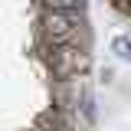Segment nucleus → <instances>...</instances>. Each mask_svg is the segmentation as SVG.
Wrapping results in <instances>:
<instances>
[{
	"instance_id": "f257e3e1",
	"label": "nucleus",
	"mask_w": 131,
	"mask_h": 131,
	"mask_svg": "<svg viewBox=\"0 0 131 131\" xmlns=\"http://www.w3.org/2000/svg\"><path fill=\"white\" fill-rule=\"evenodd\" d=\"M46 56V66H49V75L59 82V79H75L82 75L85 69H89V52L85 46H75V43H69V46H52L43 52Z\"/></svg>"
},
{
	"instance_id": "f03ea898",
	"label": "nucleus",
	"mask_w": 131,
	"mask_h": 131,
	"mask_svg": "<svg viewBox=\"0 0 131 131\" xmlns=\"http://www.w3.org/2000/svg\"><path fill=\"white\" fill-rule=\"evenodd\" d=\"M89 20L85 10H69V7H39V36H62V33L85 30Z\"/></svg>"
},
{
	"instance_id": "7ed1b4c3",
	"label": "nucleus",
	"mask_w": 131,
	"mask_h": 131,
	"mask_svg": "<svg viewBox=\"0 0 131 131\" xmlns=\"http://www.w3.org/2000/svg\"><path fill=\"white\" fill-rule=\"evenodd\" d=\"M112 52L118 56V59L131 62V36H128V33H118V36L112 39Z\"/></svg>"
}]
</instances>
